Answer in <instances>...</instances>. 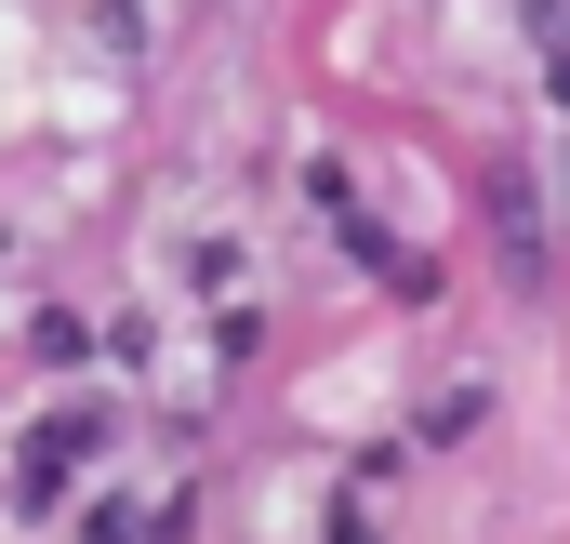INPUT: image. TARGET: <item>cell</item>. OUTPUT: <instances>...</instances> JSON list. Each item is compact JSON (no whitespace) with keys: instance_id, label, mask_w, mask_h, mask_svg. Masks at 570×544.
Instances as JSON below:
<instances>
[]
</instances>
